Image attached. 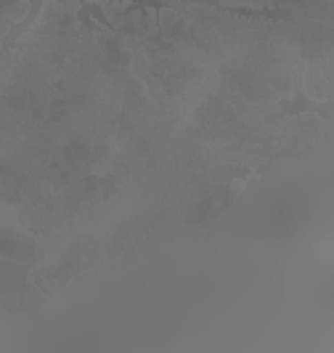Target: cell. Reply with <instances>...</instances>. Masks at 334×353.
<instances>
[{"label":"cell","instance_id":"6da1fadb","mask_svg":"<svg viewBox=\"0 0 334 353\" xmlns=\"http://www.w3.org/2000/svg\"><path fill=\"white\" fill-rule=\"evenodd\" d=\"M106 3H120V0H106ZM133 3V8H138V11H154V17L159 19L162 11H180L183 8V0H130ZM93 19L109 30V32H114V27L106 21V17L101 14V6H98V0H77V21L90 30L93 27Z\"/></svg>","mask_w":334,"mask_h":353}]
</instances>
